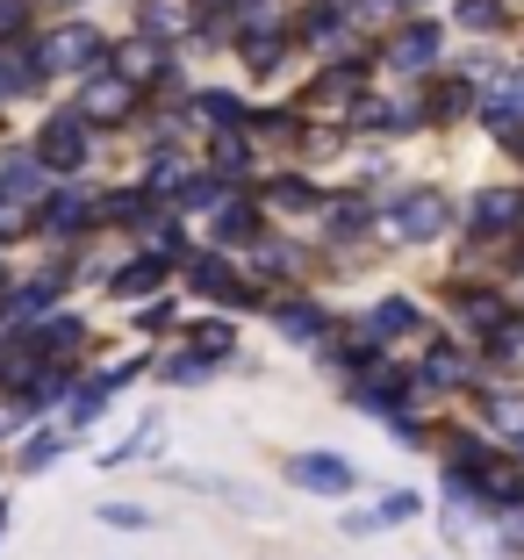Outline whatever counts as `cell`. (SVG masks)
<instances>
[{
	"label": "cell",
	"mask_w": 524,
	"mask_h": 560,
	"mask_svg": "<svg viewBox=\"0 0 524 560\" xmlns=\"http://www.w3.org/2000/svg\"><path fill=\"white\" fill-rule=\"evenodd\" d=\"M288 475H295L302 489H352V467L330 460V453H302V460L288 467Z\"/></svg>",
	"instance_id": "obj_1"
},
{
	"label": "cell",
	"mask_w": 524,
	"mask_h": 560,
	"mask_svg": "<svg viewBox=\"0 0 524 560\" xmlns=\"http://www.w3.org/2000/svg\"><path fill=\"white\" fill-rule=\"evenodd\" d=\"M44 58H50V66H86V58H101V44H94V36H86V30H66V36H58V44L44 50Z\"/></svg>",
	"instance_id": "obj_2"
},
{
	"label": "cell",
	"mask_w": 524,
	"mask_h": 560,
	"mask_svg": "<svg viewBox=\"0 0 524 560\" xmlns=\"http://www.w3.org/2000/svg\"><path fill=\"white\" fill-rule=\"evenodd\" d=\"M439 223H445V201L439 195H417L410 209H403V231H410V237H431Z\"/></svg>",
	"instance_id": "obj_3"
},
{
	"label": "cell",
	"mask_w": 524,
	"mask_h": 560,
	"mask_svg": "<svg viewBox=\"0 0 524 560\" xmlns=\"http://www.w3.org/2000/svg\"><path fill=\"white\" fill-rule=\"evenodd\" d=\"M44 159H50V165H80V137H72V122H50Z\"/></svg>",
	"instance_id": "obj_4"
},
{
	"label": "cell",
	"mask_w": 524,
	"mask_h": 560,
	"mask_svg": "<svg viewBox=\"0 0 524 560\" xmlns=\"http://www.w3.org/2000/svg\"><path fill=\"white\" fill-rule=\"evenodd\" d=\"M123 108H130V86H86V116H123Z\"/></svg>",
	"instance_id": "obj_5"
},
{
	"label": "cell",
	"mask_w": 524,
	"mask_h": 560,
	"mask_svg": "<svg viewBox=\"0 0 524 560\" xmlns=\"http://www.w3.org/2000/svg\"><path fill=\"white\" fill-rule=\"evenodd\" d=\"M431 50H439V36H431V30H410V36H403V58H410V66H424Z\"/></svg>",
	"instance_id": "obj_6"
},
{
	"label": "cell",
	"mask_w": 524,
	"mask_h": 560,
	"mask_svg": "<svg viewBox=\"0 0 524 560\" xmlns=\"http://www.w3.org/2000/svg\"><path fill=\"white\" fill-rule=\"evenodd\" d=\"M280 324L295 330V338H316V330H324V316H316V310H280Z\"/></svg>",
	"instance_id": "obj_7"
},
{
	"label": "cell",
	"mask_w": 524,
	"mask_h": 560,
	"mask_svg": "<svg viewBox=\"0 0 524 560\" xmlns=\"http://www.w3.org/2000/svg\"><path fill=\"white\" fill-rule=\"evenodd\" d=\"M467 22H475V30H496L503 15H496V0H467Z\"/></svg>",
	"instance_id": "obj_8"
}]
</instances>
